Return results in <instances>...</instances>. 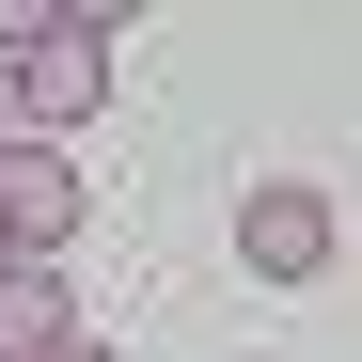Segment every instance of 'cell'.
Returning a JSON list of instances; mask_svg holds the SVG:
<instances>
[{"instance_id":"obj_1","label":"cell","mask_w":362,"mask_h":362,"mask_svg":"<svg viewBox=\"0 0 362 362\" xmlns=\"http://www.w3.org/2000/svg\"><path fill=\"white\" fill-rule=\"evenodd\" d=\"M0 95H16V142H64L110 110V0H47V32L0 64Z\"/></svg>"},{"instance_id":"obj_2","label":"cell","mask_w":362,"mask_h":362,"mask_svg":"<svg viewBox=\"0 0 362 362\" xmlns=\"http://www.w3.org/2000/svg\"><path fill=\"white\" fill-rule=\"evenodd\" d=\"M236 268H252V284H315V268H331V189L268 173V189L236 205Z\"/></svg>"},{"instance_id":"obj_3","label":"cell","mask_w":362,"mask_h":362,"mask_svg":"<svg viewBox=\"0 0 362 362\" xmlns=\"http://www.w3.org/2000/svg\"><path fill=\"white\" fill-rule=\"evenodd\" d=\"M64 236H79V158L64 142H0V252H64Z\"/></svg>"},{"instance_id":"obj_4","label":"cell","mask_w":362,"mask_h":362,"mask_svg":"<svg viewBox=\"0 0 362 362\" xmlns=\"http://www.w3.org/2000/svg\"><path fill=\"white\" fill-rule=\"evenodd\" d=\"M79 315H64V268H32V252H0V362H47Z\"/></svg>"},{"instance_id":"obj_5","label":"cell","mask_w":362,"mask_h":362,"mask_svg":"<svg viewBox=\"0 0 362 362\" xmlns=\"http://www.w3.org/2000/svg\"><path fill=\"white\" fill-rule=\"evenodd\" d=\"M47 362H110V346H95V331H64V346H47Z\"/></svg>"},{"instance_id":"obj_6","label":"cell","mask_w":362,"mask_h":362,"mask_svg":"<svg viewBox=\"0 0 362 362\" xmlns=\"http://www.w3.org/2000/svg\"><path fill=\"white\" fill-rule=\"evenodd\" d=\"M0 142H16V95H0Z\"/></svg>"}]
</instances>
